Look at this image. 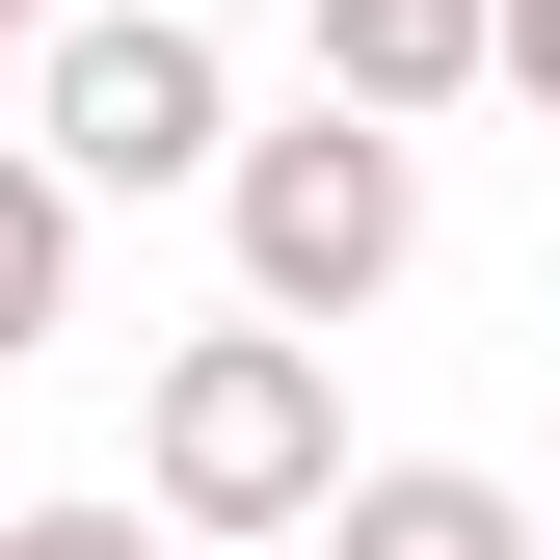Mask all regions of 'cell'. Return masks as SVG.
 <instances>
[{"mask_svg": "<svg viewBox=\"0 0 560 560\" xmlns=\"http://www.w3.org/2000/svg\"><path fill=\"white\" fill-rule=\"evenodd\" d=\"M0 560H161L133 508H0Z\"/></svg>", "mask_w": 560, "mask_h": 560, "instance_id": "cell-8", "label": "cell"}, {"mask_svg": "<svg viewBox=\"0 0 560 560\" xmlns=\"http://www.w3.org/2000/svg\"><path fill=\"white\" fill-rule=\"evenodd\" d=\"M214 214H241V320H374L400 294V267H428V133H241V161H214Z\"/></svg>", "mask_w": 560, "mask_h": 560, "instance_id": "cell-2", "label": "cell"}, {"mask_svg": "<svg viewBox=\"0 0 560 560\" xmlns=\"http://www.w3.org/2000/svg\"><path fill=\"white\" fill-rule=\"evenodd\" d=\"M133 480H161V534H320V508H347V374H320L294 320L161 347V400H133Z\"/></svg>", "mask_w": 560, "mask_h": 560, "instance_id": "cell-1", "label": "cell"}, {"mask_svg": "<svg viewBox=\"0 0 560 560\" xmlns=\"http://www.w3.org/2000/svg\"><path fill=\"white\" fill-rule=\"evenodd\" d=\"M54 320H81V187H54L27 133H0V374H27Z\"/></svg>", "mask_w": 560, "mask_h": 560, "instance_id": "cell-6", "label": "cell"}, {"mask_svg": "<svg viewBox=\"0 0 560 560\" xmlns=\"http://www.w3.org/2000/svg\"><path fill=\"white\" fill-rule=\"evenodd\" d=\"M480 81H508V107H560V0H480Z\"/></svg>", "mask_w": 560, "mask_h": 560, "instance_id": "cell-7", "label": "cell"}, {"mask_svg": "<svg viewBox=\"0 0 560 560\" xmlns=\"http://www.w3.org/2000/svg\"><path fill=\"white\" fill-rule=\"evenodd\" d=\"M320 560H534V508H508L480 454H374V480L320 508Z\"/></svg>", "mask_w": 560, "mask_h": 560, "instance_id": "cell-5", "label": "cell"}, {"mask_svg": "<svg viewBox=\"0 0 560 560\" xmlns=\"http://www.w3.org/2000/svg\"><path fill=\"white\" fill-rule=\"evenodd\" d=\"M534 560H560V508H534Z\"/></svg>", "mask_w": 560, "mask_h": 560, "instance_id": "cell-11", "label": "cell"}, {"mask_svg": "<svg viewBox=\"0 0 560 560\" xmlns=\"http://www.w3.org/2000/svg\"><path fill=\"white\" fill-rule=\"evenodd\" d=\"M0 27H27V54H54V27H81V0H0Z\"/></svg>", "mask_w": 560, "mask_h": 560, "instance_id": "cell-9", "label": "cell"}, {"mask_svg": "<svg viewBox=\"0 0 560 560\" xmlns=\"http://www.w3.org/2000/svg\"><path fill=\"white\" fill-rule=\"evenodd\" d=\"M0 107H27V27H0Z\"/></svg>", "mask_w": 560, "mask_h": 560, "instance_id": "cell-10", "label": "cell"}, {"mask_svg": "<svg viewBox=\"0 0 560 560\" xmlns=\"http://www.w3.org/2000/svg\"><path fill=\"white\" fill-rule=\"evenodd\" d=\"M320 107H347V133L480 107V0H320Z\"/></svg>", "mask_w": 560, "mask_h": 560, "instance_id": "cell-4", "label": "cell"}, {"mask_svg": "<svg viewBox=\"0 0 560 560\" xmlns=\"http://www.w3.org/2000/svg\"><path fill=\"white\" fill-rule=\"evenodd\" d=\"M27 161L54 187H214L241 161V54L187 27V0H81V27L27 54Z\"/></svg>", "mask_w": 560, "mask_h": 560, "instance_id": "cell-3", "label": "cell"}]
</instances>
